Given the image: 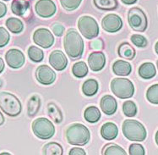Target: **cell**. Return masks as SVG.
Masks as SVG:
<instances>
[{
	"label": "cell",
	"mask_w": 158,
	"mask_h": 155,
	"mask_svg": "<svg viewBox=\"0 0 158 155\" xmlns=\"http://www.w3.org/2000/svg\"><path fill=\"white\" fill-rule=\"evenodd\" d=\"M128 21L129 26L138 32H144L148 26V19L145 12L138 7H134L129 10Z\"/></svg>",
	"instance_id": "8992f818"
},
{
	"label": "cell",
	"mask_w": 158,
	"mask_h": 155,
	"mask_svg": "<svg viewBox=\"0 0 158 155\" xmlns=\"http://www.w3.org/2000/svg\"><path fill=\"white\" fill-rule=\"evenodd\" d=\"M35 78L42 85L52 84L56 80V73L48 65H42L38 66L35 71Z\"/></svg>",
	"instance_id": "30bf717a"
},
{
	"label": "cell",
	"mask_w": 158,
	"mask_h": 155,
	"mask_svg": "<svg viewBox=\"0 0 158 155\" xmlns=\"http://www.w3.org/2000/svg\"><path fill=\"white\" fill-rule=\"evenodd\" d=\"M155 51H156V54H158V42H156V45H155Z\"/></svg>",
	"instance_id": "bcb514c9"
},
{
	"label": "cell",
	"mask_w": 158,
	"mask_h": 155,
	"mask_svg": "<svg viewBox=\"0 0 158 155\" xmlns=\"http://www.w3.org/2000/svg\"><path fill=\"white\" fill-rule=\"evenodd\" d=\"M33 41L42 49H49L54 43V37L48 29L39 28L33 33Z\"/></svg>",
	"instance_id": "9c48e42d"
},
{
	"label": "cell",
	"mask_w": 158,
	"mask_h": 155,
	"mask_svg": "<svg viewBox=\"0 0 158 155\" xmlns=\"http://www.w3.org/2000/svg\"><path fill=\"white\" fill-rule=\"evenodd\" d=\"M64 48L66 54L72 59L77 60L82 57L84 53V41L75 29H69L65 35Z\"/></svg>",
	"instance_id": "6da1fadb"
},
{
	"label": "cell",
	"mask_w": 158,
	"mask_h": 155,
	"mask_svg": "<svg viewBox=\"0 0 158 155\" xmlns=\"http://www.w3.org/2000/svg\"><path fill=\"white\" fill-rule=\"evenodd\" d=\"M7 65L12 69H19L25 65L26 58L22 52L16 49H10L5 54Z\"/></svg>",
	"instance_id": "4fadbf2b"
},
{
	"label": "cell",
	"mask_w": 158,
	"mask_h": 155,
	"mask_svg": "<svg viewBox=\"0 0 158 155\" xmlns=\"http://www.w3.org/2000/svg\"><path fill=\"white\" fill-rule=\"evenodd\" d=\"M80 32L86 39H94L99 35V26L93 17L89 15L81 16L78 20Z\"/></svg>",
	"instance_id": "ba28073f"
},
{
	"label": "cell",
	"mask_w": 158,
	"mask_h": 155,
	"mask_svg": "<svg viewBox=\"0 0 158 155\" xmlns=\"http://www.w3.org/2000/svg\"><path fill=\"white\" fill-rule=\"evenodd\" d=\"M113 73L118 76H127L132 71V66L129 62L122 59L117 60L113 65Z\"/></svg>",
	"instance_id": "ac0fdd59"
},
{
	"label": "cell",
	"mask_w": 158,
	"mask_h": 155,
	"mask_svg": "<svg viewBox=\"0 0 158 155\" xmlns=\"http://www.w3.org/2000/svg\"><path fill=\"white\" fill-rule=\"evenodd\" d=\"M103 155H126L127 153L123 148L117 145L115 143H109L106 144L102 149Z\"/></svg>",
	"instance_id": "f1b7e54d"
},
{
	"label": "cell",
	"mask_w": 158,
	"mask_h": 155,
	"mask_svg": "<svg viewBox=\"0 0 158 155\" xmlns=\"http://www.w3.org/2000/svg\"><path fill=\"white\" fill-rule=\"evenodd\" d=\"M62 7L67 11H74L81 5L82 0H59Z\"/></svg>",
	"instance_id": "836d02e7"
},
{
	"label": "cell",
	"mask_w": 158,
	"mask_h": 155,
	"mask_svg": "<svg viewBox=\"0 0 158 155\" xmlns=\"http://www.w3.org/2000/svg\"><path fill=\"white\" fill-rule=\"evenodd\" d=\"M102 26L107 32H117L123 27V20L116 14H109L102 19Z\"/></svg>",
	"instance_id": "7c38bea8"
},
{
	"label": "cell",
	"mask_w": 158,
	"mask_h": 155,
	"mask_svg": "<svg viewBox=\"0 0 158 155\" xmlns=\"http://www.w3.org/2000/svg\"><path fill=\"white\" fill-rule=\"evenodd\" d=\"M156 66H157V69H158V60H157V62H156Z\"/></svg>",
	"instance_id": "681fc988"
},
{
	"label": "cell",
	"mask_w": 158,
	"mask_h": 155,
	"mask_svg": "<svg viewBox=\"0 0 158 155\" xmlns=\"http://www.w3.org/2000/svg\"><path fill=\"white\" fill-rule=\"evenodd\" d=\"M31 128L34 135L42 140L52 138L55 133V127L52 121L43 117L35 119L33 121Z\"/></svg>",
	"instance_id": "52a82bcc"
},
{
	"label": "cell",
	"mask_w": 158,
	"mask_h": 155,
	"mask_svg": "<svg viewBox=\"0 0 158 155\" xmlns=\"http://www.w3.org/2000/svg\"><path fill=\"white\" fill-rule=\"evenodd\" d=\"M2 86H3V81H2V80H0V88L2 87Z\"/></svg>",
	"instance_id": "7dc6e473"
},
{
	"label": "cell",
	"mask_w": 158,
	"mask_h": 155,
	"mask_svg": "<svg viewBox=\"0 0 158 155\" xmlns=\"http://www.w3.org/2000/svg\"><path fill=\"white\" fill-rule=\"evenodd\" d=\"M48 113L49 117L56 124H60L64 120V115L61 110L54 103H49L48 104Z\"/></svg>",
	"instance_id": "cb8c5ba5"
},
{
	"label": "cell",
	"mask_w": 158,
	"mask_h": 155,
	"mask_svg": "<svg viewBox=\"0 0 158 155\" xmlns=\"http://www.w3.org/2000/svg\"><path fill=\"white\" fill-rule=\"evenodd\" d=\"M129 153L130 155H145V151L142 145L139 143H133L129 146Z\"/></svg>",
	"instance_id": "d590c367"
},
{
	"label": "cell",
	"mask_w": 158,
	"mask_h": 155,
	"mask_svg": "<svg viewBox=\"0 0 158 155\" xmlns=\"http://www.w3.org/2000/svg\"><path fill=\"white\" fill-rule=\"evenodd\" d=\"M41 107V98L37 95H33L30 97L27 103V114L29 117H34L38 113Z\"/></svg>",
	"instance_id": "603a6c76"
},
{
	"label": "cell",
	"mask_w": 158,
	"mask_h": 155,
	"mask_svg": "<svg viewBox=\"0 0 158 155\" xmlns=\"http://www.w3.org/2000/svg\"><path fill=\"white\" fill-rule=\"evenodd\" d=\"M123 112L127 117H135L137 114V106L133 101H125L123 103Z\"/></svg>",
	"instance_id": "1f68e13d"
},
{
	"label": "cell",
	"mask_w": 158,
	"mask_h": 155,
	"mask_svg": "<svg viewBox=\"0 0 158 155\" xmlns=\"http://www.w3.org/2000/svg\"><path fill=\"white\" fill-rule=\"evenodd\" d=\"M3 1H10V0H3Z\"/></svg>",
	"instance_id": "f907efd6"
},
{
	"label": "cell",
	"mask_w": 158,
	"mask_h": 155,
	"mask_svg": "<svg viewBox=\"0 0 158 155\" xmlns=\"http://www.w3.org/2000/svg\"><path fill=\"white\" fill-rule=\"evenodd\" d=\"M6 26L12 33L15 34H19L22 32L24 30V24L18 18L15 17H10L6 20Z\"/></svg>",
	"instance_id": "484cf974"
},
{
	"label": "cell",
	"mask_w": 158,
	"mask_h": 155,
	"mask_svg": "<svg viewBox=\"0 0 158 155\" xmlns=\"http://www.w3.org/2000/svg\"><path fill=\"white\" fill-rule=\"evenodd\" d=\"M4 66H5V65H4L3 59L2 58H0V74H1L3 71V70H4Z\"/></svg>",
	"instance_id": "7bdbcfd3"
},
{
	"label": "cell",
	"mask_w": 158,
	"mask_h": 155,
	"mask_svg": "<svg viewBox=\"0 0 158 155\" xmlns=\"http://www.w3.org/2000/svg\"><path fill=\"white\" fill-rule=\"evenodd\" d=\"M131 42L133 44H135L138 48H145L148 45V41L145 38L144 36L139 35V34H134L131 36Z\"/></svg>",
	"instance_id": "e575fe53"
},
{
	"label": "cell",
	"mask_w": 158,
	"mask_h": 155,
	"mask_svg": "<svg viewBox=\"0 0 158 155\" xmlns=\"http://www.w3.org/2000/svg\"><path fill=\"white\" fill-rule=\"evenodd\" d=\"M69 155H86V153L84 149L81 148H73L70 149V151L69 153Z\"/></svg>",
	"instance_id": "ab89813d"
},
{
	"label": "cell",
	"mask_w": 158,
	"mask_h": 155,
	"mask_svg": "<svg viewBox=\"0 0 158 155\" xmlns=\"http://www.w3.org/2000/svg\"><path fill=\"white\" fill-rule=\"evenodd\" d=\"M111 90L113 93L121 99H127L135 94V86L128 78H114L111 81Z\"/></svg>",
	"instance_id": "5b68a950"
},
{
	"label": "cell",
	"mask_w": 158,
	"mask_h": 155,
	"mask_svg": "<svg viewBox=\"0 0 158 155\" xmlns=\"http://www.w3.org/2000/svg\"><path fill=\"white\" fill-rule=\"evenodd\" d=\"M72 73L76 78H83L88 74V67L83 61L75 63L72 67Z\"/></svg>",
	"instance_id": "f546056e"
},
{
	"label": "cell",
	"mask_w": 158,
	"mask_h": 155,
	"mask_svg": "<svg viewBox=\"0 0 158 155\" xmlns=\"http://www.w3.org/2000/svg\"><path fill=\"white\" fill-rule=\"evenodd\" d=\"M118 134V126L113 122H106L101 128V135L105 140L111 141L115 139Z\"/></svg>",
	"instance_id": "e0dca14e"
},
{
	"label": "cell",
	"mask_w": 158,
	"mask_h": 155,
	"mask_svg": "<svg viewBox=\"0 0 158 155\" xmlns=\"http://www.w3.org/2000/svg\"><path fill=\"white\" fill-rule=\"evenodd\" d=\"M99 89L98 81L95 79H88L82 86V92L87 97H92L96 95Z\"/></svg>",
	"instance_id": "7402d4cb"
},
{
	"label": "cell",
	"mask_w": 158,
	"mask_h": 155,
	"mask_svg": "<svg viewBox=\"0 0 158 155\" xmlns=\"http://www.w3.org/2000/svg\"><path fill=\"white\" fill-rule=\"evenodd\" d=\"M30 9V3L26 0H13L11 10L17 16H24Z\"/></svg>",
	"instance_id": "d6986e66"
},
{
	"label": "cell",
	"mask_w": 158,
	"mask_h": 155,
	"mask_svg": "<svg viewBox=\"0 0 158 155\" xmlns=\"http://www.w3.org/2000/svg\"><path fill=\"white\" fill-rule=\"evenodd\" d=\"M146 98L152 104L158 105V84H154L149 87L146 92Z\"/></svg>",
	"instance_id": "d6a6232c"
},
{
	"label": "cell",
	"mask_w": 158,
	"mask_h": 155,
	"mask_svg": "<svg viewBox=\"0 0 158 155\" xmlns=\"http://www.w3.org/2000/svg\"><path fill=\"white\" fill-rule=\"evenodd\" d=\"M88 65L94 72L102 71L106 65V57L101 51L92 52L88 57Z\"/></svg>",
	"instance_id": "9a60e30c"
},
{
	"label": "cell",
	"mask_w": 158,
	"mask_h": 155,
	"mask_svg": "<svg viewBox=\"0 0 158 155\" xmlns=\"http://www.w3.org/2000/svg\"><path fill=\"white\" fill-rule=\"evenodd\" d=\"M155 140H156V143L158 145V131L156 133V136H155Z\"/></svg>",
	"instance_id": "f6af8a7d"
},
{
	"label": "cell",
	"mask_w": 158,
	"mask_h": 155,
	"mask_svg": "<svg viewBox=\"0 0 158 155\" xmlns=\"http://www.w3.org/2000/svg\"><path fill=\"white\" fill-rule=\"evenodd\" d=\"M121 2L124 4H127V5H131V4L135 3L137 0H121Z\"/></svg>",
	"instance_id": "b9f144b4"
},
{
	"label": "cell",
	"mask_w": 158,
	"mask_h": 155,
	"mask_svg": "<svg viewBox=\"0 0 158 155\" xmlns=\"http://www.w3.org/2000/svg\"><path fill=\"white\" fill-rule=\"evenodd\" d=\"M101 109L106 115H113L118 109L116 99L111 95H105L102 97L100 102Z\"/></svg>",
	"instance_id": "2e32d148"
},
{
	"label": "cell",
	"mask_w": 158,
	"mask_h": 155,
	"mask_svg": "<svg viewBox=\"0 0 158 155\" xmlns=\"http://www.w3.org/2000/svg\"><path fill=\"white\" fill-rule=\"evenodd\" d=\"M123 136L129 141L143 142L146 139L147 131L141 123L135 120H126L122 126Z\"/></svg>",
	"instance_id": "3957f363"
},
{
	"label": "cell",
	"mask_w": 158,
	"mask_h": 155,
	"mask_svg": "<svg viewBox=\"0 0 158 155\" xmlns=\"http://www.w3.org/2000/svg\"><path fill=\"white\" fill-rule=\"evenodd\" d=\"M49 63L56 71H64L68 65V59L61 50H54L49 55Z\"/></svg>",
	"instance_id": "5bb4252c"
},
{
	"label": "cell",
	"mask_w": 158,
	"mask_h": 155,
	"mask_svg": "<svg viewBox=\"0 0 158 155\" xmlns=\"http://www.w3.org/2000/svg\"><path fill=\"white\" fill-rule=\"evenodd\" d=\"M135 49L129 42H123L118 47V55L121 58L128 60H132L135 57Z\"/></svg>",
	"instance_id": "44dd1931"
},
{
	"label": "cell",
	"mask_w": 158,
	"mask_h": 155,
	"mask_svg": "<svg viewBox=\"0 0 158 155\" xmlns=\"http://www.w3.org/2000/svg\"><path fill=\"white\" fill-rule=\"evenodd\" d=\"M7 13V6L5 3L0 1V18L3 17Z\"/></svg>",
	"instance_id": "60d3db41"
},
{
	"label": "cell",
	"mask_w": 158,
	"mask_h": 155,
	"mask_svg": "<svg viewBox=\"0 0 158 155\" xmlns=\"http://www.w3.org/2000/svg\"><path fill=\"white\" fill-rule=\"evenodd\" d=\"M52 32L54 33L55 36L57 37H62L64 32V26L58 24V23H55L54 25L52 26Z\"/></svg>",
	"instance_id": "74e56055"
},
{
	"label": "cell",
	"mask_w": 158,
	"mask_h": 155,
	"mask_svg": "<svg viewBox=\"0 0 158 155\" xmlns=\"http://www.w3.org/2000/svg\"><path fill=\"white\" fill-rule=\"evenodd\" d=\"M0 109L7 115L16 117L21 113L22 105L16 96L7 92H2L0 93Z\"/></svg>",
	"instance_id": "277c9868"
},
{
	"label": "cell",
	"mask_w": 158,
	"mask_h": 155,
	"mask_svg": "<svg viewBox=\"0 0 158 155\" xmlns=\"http://www.w3.org/2000/svg\"><path fill=\"white\" fill-rule=\"evenodd\" d=\"M3 154H9V155H10V153H1V155H3Z\"/></svg>",
	"instance_id": "c3c4849f"
},
{
	"label": "cell",
	"mask_w": 158,
	"mask_h": 155,
	"mask_svg": "<svg viewBox=\"0 0 158 155\" xmlns=\"http://www.w3.org/2000/svg\"><path fill=\"white\" fill-rule=\"evenodd\" d=\"M42 153L45 155H62L64 153V149L58 142H49L43 147Z\"/></svg>",
	"instance_id": "83f0119b"
},
{
	"label": "cell",
	"mask_w": 158,
	"mask_h": 155,
	"mask_svg": "<svg viewBox=\"0 0 158 155\" xmlns=\"http://www.w3.org/2000/svg\"><path fill=\"white\" fill-rule=\"evenodd\" d=\"M139 75L140 77L145 80L153 78L156 75L155 65L151 62H146L142 64L139 68Z\"/></svg>",
	"instance_id": "ffe728a7"
},
{
	"label": "cell",
	"mask_w": 158,
	"mask_h": 155,
	"mask_svg": "<svg viewBox=\"0 0 158 155\" xmlns=\"http://www.w3.org/2000/svg\"><path fill=\"white\" fill-rule=\"evenodd\" d=\"M28 56L31 61L35 63L42 62L44 58V53L42 49H39L35 46H31L28 49Z\"/></svg>",
	"instance_id": "4dcf8cb0"
},
{
	"label": "cell",
	"mask_w": 158,
	"mask_h": 155,
	"mask_svg": "<svg viewBox=\"0 0 158 155\" xmlns=\"http://www.w3.org/2000/svg\"><path fill=\"white\" fill-rule=\"evenodd\" d=\"M104 43L102 39H95L94 41L90 42V48L94 50H97V51H101L102 49H103Z\"/></svg>",
	"instance_id": "f35d334b"
},
{
	"label": "cell",
	"mask_w": 158,
	"mask_h": 155,
	"mask_svg": "<svg viewBox=\"0 0 158 155\" xmlns=\"http://www.w3.org/2000/svg\"><path fill=\"white\" fill-rule=\"evenodd\" d=\"M35 12L42 18H50L56 13L57 7L52 0H38L35 5Z\"/></svg>",
	"instance_id": "8fae6325"
},
{
	"label": "cell",
	"mask_w": 158,
	"mask_h": 155,
	"mask_svg": "<svg viewBox=\"0 0 158 155\" xmlns=\"http://www.w3.org/2000/svg\"><path fill=\"white\" fill-rule=\"evenodd\" d=\"M93 3L97 9L105 11L116 10L118 6V0H93Z\"/></svg>",
	"instance_id": "4316f807"
},
{
	"label": "cell",
	"mask_w": 158,
	"mask_h": 155,
	"mask_svg": "<svg viewBox=\"0 0 158 155\" xmlns=\"http://www.w3.org/2000/svg\"><path fill=\"white\" fill-rule=\"evenodd\" d=\"M66 139L73 146H85L90 141V134L88 128L82 124H73L65 132Z\"/></svg>",
	"instance_id": "7a4b0ae2"
},
{
	"label": "cell",
	"mask_w": 158,
	"mask_h": 155,
	"mask_svg": "<svg viewBox=\"0 0 158 155\" xmlns=\"http://www.w3.org/2000/svg\"><path fill=\"white\" fill-rule=\"evenodd\" d=\"M4 123V117H3V114L0 112V126H2Z\"/></svg>",
	"instance_id": "ee69618b"
},
{
	"label": "cell",
	"mask_w": 158,
	"mask_h": 155,
	"mask_svg": "<svg viewBox=\"0 0 158 155\" xmlns=\"http://www.w3.org/2000/svg\"><path fill=\"white\" fill-rule=\"evenodd\" d=\"M10 35L9 32L3 27H0V48H3L9 43Z\"/></svg>",
	"instance_id": "8d00e7d4"
},
{
	"label": "cell",
	"mask_w": 158,
	"mask_h": 155,
	"mask_svg": "<svg viewBox=\"0 0 158 155\" xmlns=\"http://www.w3.org/2000/svg\"><path fill=\"white\" fill-rule=\"evenodd\" d=\"M84 117L89 123L98 122L101 118L100 110L96 106H89L85 110Z\"/></svg>",
	"instance_id": "d4e9b609"
}]
</instances>
